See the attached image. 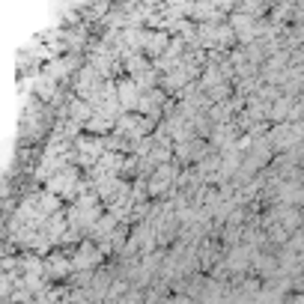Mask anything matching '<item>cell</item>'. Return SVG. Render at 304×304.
I'll list each match as a JSON object with an SVG mask.
<instances>
[{
  "instance_id": "1",
  "label": "cell",
  "mask_w": 304,
  "mask_h": 304,
  "mask_svg": "<svg viewBox=\"0 0 304 304\" xmlns=\"http://www.w3.org/2000/svg\"><path fill=\"white\" fill-rule=\"evenodd\" d=\"M120 107H140L137 84H131V81H123V84H120Z\"/></svg>"
},
{
  "instance_id": "2",
  "label": "cell",
  "mask_w": 304,
  "mask_h": 304,
  "mask_svg": "<svg viewBox=\"0 0 304 304\" xmlns=\"http://www.w3.org/2000/svg\"><path fill=\"white\" fill-rule=\"evenodd\" d=\"M164 45H167V36L158 33V36H152V39H149V48H146V51H149V54H161Z\"/></svg>"
}]
</instances>
